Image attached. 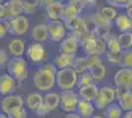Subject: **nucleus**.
Listing matches in <instances>:
<instances>
[{
    "label": "nucleus",
    "instance_id": "nucleus-1",
    "mask_svg": "<svg viewBox=\"0 0 132 118\" xmlns=\"http://www.w3.org/2000/svg\"><path fill=\"white\" fill-rule=\"evenodd\" d=\"M57 68L53 63H45L39 68L34 75V85L36 89L42 92H48L55 85Z\"/></svg>",
    "mask_w": 132,
    "mask_h": 118
},
{
    "label": "nucleus",
    "instance_id": "nucleus-2",
    "mask_svg": "<svg viewBox=\"0 0 132 118\" xmlns=\"http://www.w3.org/2000/svg\"><path fill=\"white\" fill-rule=\"evenodd\" d=\"M8 74L18 82H23L28 78V63L22 56H14L7 65Z\"/></svg>",
    "mask_w": 132,
    "mask_h": 118
},
{
    "label": "nucleus",
    "instance_id": "nucleus-3",
    "mask_svg": "<svg viewBox=\"0 0 132 118\" xmlns=\"http://www.w3.org/2000/svg\"><path fill=\"white\" fill-rule=\"evenodd\" d=\"M77 80L78 74L73 70V68H64L57 70L55 84L60 90H73V88L77 86Z\"/></svg>",
    "mask_w": 132,
    "mask_h": 118
},
{
    "label": "nucleus",
    "instance_id": "nucleus-4",
    "mask_svg": "<svg viewBox=\"0 0 132 118\" xmlns=\"http://www.w3.org/2000/svg\"><path fill=\"white\" fill-rule=\"evenodd\" d=\"M86 8L82 0H68L66 5H64V11L62 15L61 21L65 25V28L69 26V24L81 14L83 10Z\"/></svg>",
    "mask_w": 132,
    "mask_h": 118
},
{
    "label": "nucleus",
    "instance_id": "nucleus-5",
    "mask_svg": "<svg viewBox=\"0 0 132 118\" xmlns=\"http://www.w3.org/2000/svg\"><path fill=\"white\" fill-rule=\"evenodd\" d=\"M27 58L35 65H42L47 59V52L42 42L33 41L27 48Z\"/></svg>",
    "mask_w": 132,
    "mask_h": 118
},
{
    "label": "nucleus",
    "instance_id": "nucleus-6",
    "mask_svg": "<svg viewBox=\"0 0 132 118\" xmlns=\"http://www.w3.org/2000/svg\"><path fill=\"white\" fill-rule=\"evenodd\" d=\"M59 106V94L56 93H46L43 96V102L35 112L39 117L46 116L50 111L55 110Z\"/></svg>",
    "mask_w": 132,
    "mask_h": 118
},
{
    "label": "nucleus",
    "instance_id": "nucleus-7",
    "mask_svg": "<svg viewBox=\"0 0 132 118\" xmlns=\"http://www.w3.org/2000/svg\"><path fill=\"white\" fill-rule=\"evenodd\" d=\"M79 101L80 96L76 92L72 90H61L59 94V106L64 112H75Z\"/></svg>",
    "mask_w": 132,
    "mask_h": 118
},
{
    "label": "nucleus",
    "instance_id": "nucleus-8",
    "mask_svg": "<svg viewBox=\"0 0 132 118\" xmlns=\"http://www.w3.org/2000/svg\"><path fill=\"white\" fill-rule=\"evenodd\" d=\"M9 30L8 34L13 35H23L27 33L30 29V21L26 16H17L8 20Z\"/></svg>",
    "mask_w": 132,
    "mask_h": 118
},
{
    "label": "nucleus",
    "instance_id": "nucleus-9",
    "mask_svg": "<svg viewBox=\"0 0 132 118\" xmlns=\"http://www.w3.org/2000/svg\"><path fill=\"white\" fill-rule=\"evenodd\" d=\"M46 25L48 39L53 40L55 42H60L62 39L66 37V28L62 21H52L48 20Z\"/></svg>",
    "mask_w": 132,
    "mask_h": 118
},
{
    "label": "nucleus",
    "instance_id": "nucleus-10",
    "mask_svg": "<svg viewBox=\"0 0 132 118\" xmlns=\"http://www.w3.org/2000/svg\"><path fill=\"white\" fill-rule=\"evenodd\" d=\"M23 105H24L23 97L19 95H15V94L5 96L1 101V108H2L3 113H5V114H8L9 112H11L17 108L23 107Z\"/></svg>",
    "mask_w": 132,
    "mask_h": 118
},
{
    "label": "nucleus",
    "instance_id": "nucleus-11",
    "mask_svg": "<svg viewBox=\"0 0 132 118\" xmlns=\"http://www.w3.org/2000/svg\"><path fill=\"white\" fill-rule=\"evenodd\" d=\"M113 82L116 88L130 89L132 83V69L122 67L117 70L113 77Z\"/></svg>",
    "mask_w": 132,
    "mask_h": 118
},
{
    "label": "nucleus",
    "instance_id": "nucleus-12",
    "mask_svg": "<svg viewBox=\"0 0 132 118\" xmlns=\"http://www.w3.org/2000/svg\"><path fill=\"white\" fill-rule=\"evenodd\" d=\"M116 99L120 108L124 111L132 110V90L130 89L116 88Z\"/></svg>",
    "mask_w": 132,
    "mask_h": 118
},
{
    "label": "nucleus",
    "instance_id": "nucleus-13",
    "mask_svg": "<svg viewBox=\"0 0 132 118\" xmlns=\"http://www.w3.org/2000/svg\"><path fill=\"white\" fill-rule=\"evenodd\" d=\"M80 45V40L74 34H68L60 41L59 52L67 54H75Z\"/></svg>",
    "mask_w": 132,
    "mask_h": 118
},
{
    "label": "nucleus",
    "instance_id": "nucleus-14",
    "mask_svg": "<svg viewBox=\"0 0 132 118\" xmlns=\"http://www.w3.org/2000/svg\"><path fill=\"white\" fill-rule=\"evenodd\" d=\"M4 16L3 19L10 20L12 18L20 16L23 13L22 0H8L4 4Z\"/></svg>",
    "mask_w": 132,
    "mask_h": 118
},
{
    "label": "nucleus",
    "instance_id": "nucleus-15",
    "mask_svg": "<svg viewBox=\"0 0 132 118\" xmlns=\"http://www.w3.org/2000/svg\"><path fill=\"white\" fill-rule=\"evenodd\" d=\"M67 29L70 30L71 31V34H74L75 37H77L78 39H79V40L90 31L88 28L87 23L85 22V20L83 18L80 17V16L75 18L69 24V26L67 27Z\"/></svg>",
    "mask_w": 132,
    "mask_h": 118
},
{
    "label": "nucleus",
    "instance_id": "nucleus-16",
    "mask_svg": "<svg viewBox=\"0 0 132 118\" xmlns=\"http://www.w3.org/2000/svg\"><path fill=\"white\" fill-rule=\"evenodd\" d=\"M16 82L9 74H2L0 76V95L5 96L14 94L17 88Z\"/></svg>",
    "mask_w": 132,
    "mask_h": 118
},
{
    "label": "nucleus",
    "instance_id": "nucleus-17",
    "mask_svg": "<svg viewBox=\"0 0 132 118\" xmlns=\"http://www.w3.org/2000/svg\"><path fill=\"white\" fill-rule=\"evenodd\" d=\"M45 9H46V15L50 20H52V21L60 20L61 21L63 11H64V4H62V2L55 0L53 2L47 4Z\"/></svg>",
    "mask_w": 132,
    "mask_h": 118
},
{
    "label": "nucleus",
    "instance_id": "nucleus-18",
    "mask_svg": "<svg viewBox=\"0 0 132 118\" xmlns=\"http://www.w3.org/2000/svg\"><path fill=\"white\" fill-rule=\"evenodd\" d=\"M97 43V35L93 31H89L87 34L80 39V44L87 54H94Z\"/></svg>",
    "mask_w": 132,
    "mask_h": 118
},
{
    "label": "nucleus",
    "instance_id": "nucleus-19",
    "mask_svg": "<svg viewBox=\"0 0 132 118\" xmlns=\"http://www.w3.org/2000/svg\"><path fill=\"white\" fill-rule=\"evenodd\" d=\"M95 106L92 101H88L80 98L77 104L76 113L81 118H91L95 113Z\"/></svg>",
    "mask_w": 132,
    "mask_h": 118
},
{
    "label": "nucleus",
    "instance_id": "nucleus-20",
    "mask_svg": "<svg viewBox=\"0 0 132 118\" xmlns=\"http://www.w3.org/2000/svg\"><path fill=\"white\" fill-rule=\"evenodd\" d=\"M100 88L96 84H90L88 86H84L81 88H78V96L80 98L88 101H93L94 98L97 96L99 93Z\"/></svg>",
    "mask_w": 132,
    "mask_h": 118
},
{
    "label": "nucleus",
    "instance_id": "nucleus-21",
    "mask_svg": "<svg viewBox=\"0 0 132 118\" xmlns=\"http://www.w3.org/2000/svg\"><path fill=\"white\" fill-rule=\"evenodd\" d=\"M75 54H67V53H59L57 56L54 58L53 64L57 68V70L59 69H64V68H72L74 61H75Z\"/></svg>",
    "mask_w": 132,
    "mask_h": 118
},
{
    "label": "nucleus",
    "instance_id": "nucleus-22",
    "mask_svg": "<svg viewBox=\"0 0 132 118\" xmlns=\"http://www.w3.org/2000/svg\"><path fill=\"white\" fill-rule=\"evenodd\" d=\"M31 39L37 42H44L48 39V33L45 24H38L35 26L31 33Z\"/></svg>",
    "mask_w": 132,
    "mask_h": 118
},
{
    "label": "nucleus",
    "instance_id": "nucleus-23",
    "mask_svg": "<svg viewBox=\"0 0 132 118\" xmlns=\"http://www.w3.org/2000/svg\"><path fill=\"white\" fill-rule=\"evenodd\" d=\"M114 23L117 30L120 33H126V32L132 31V20L127 15H124V14L117 15L114 19Z\"/></svg>",
    "mask_w": 132,
    "mask_h": 118
},
{
    "label": "nucleus",
    "instance_id": "nucleus-24",
    "mask_svg": "<svg viewBox=\"0 0 132 118\" xmlns=\"http://www.w3.org/2000/svg\"><path fill=\"white\" fill-rule=\"evenodd\" d=\"M8 49L13 56H22L25 52V41L21 39H14L10 41Z\"/></svg>",
    "mask_w": 132,
    "mask_h": 118
},
{
    "label": "nucleus",
    "instance_id": "nucleus-25",
    "mask_svg": "<svg viewBox=\"0 0 132 118\" xmlns=\"http://www.w3.org/2000/svg\"><path fill=\"white\" fill-rule=\"evenodd\" d=\"M43 102V96L39 93H31L26 97V105L29 109L35 111Z\"/></svg>",
    "mask_w": 132,
    "mask_h": 118
},
{
    "label": "nucleus",
    "instance_id": "nucleus-26",
    "mask_svg": "<svg viewBox=\"0 0 132 118\" xmlns=\"http://www.w3.org/2000/svg\"><path fill=\"white\" fill-rule=\"evenodd\" d=\"M104 118H121L122 109L117 102H112L104 109Z\"/></svg>",
    "mask_w": 132,
    "mask_h": 118
},
{
    "label": "nucleus",
    "instance_id": "nucleus-27",
    "mask_svg": "<svg viewBox=\"0 0 132 118\" xmlns=\"http://www.w3.org/2000/svg\"><path fill=\"white\" fill-rule=\"evenodd\" d=\"M89 72L92 75L94 81L95 80L96 81H102L106 76V67H105L104 63H100V64H97L92 68H90Z\"/></svg>",
    "mask_w": 132,
    "mask_h": 118
},
{
    "label": "nucleus",
    "instance_id": "nucleus-28",
    "mask_svg": "<svg viewBox=\"0 0 132 118\" xmlns=\"http://www.w3.org/2000/svg\"><path fill=\"white\" fill-rule=\"evenodd\" d=\"M99 13L105 21L110 23H112V21H114L116 16L118 15L116 9L112 6H103L99 10Z\"/></svg>",
    "mask_w": 132,
    "mask_h": 118
},
{
    "label": "nucleus",
    "instance_id": "nucleus-29",
    "mask_svg": "<svg viewBox=\"0 0 132 118\" xmlns=\"http://www.w3.org/2000/svg\"><path fill=\"white\" fill-rule=\"evenodd\" d=\"M105 46L108 48V50L110 51H122L119 44V41H118V38L117 35L114 34H110L106 39H105Z\"/></svg>",
    "mask_w": 132,
    "mask_h": 118
},
{
    "label": "nucleus",
    "instance_id": "nucleus-30",
    "mask_svg": "<svg viewBox=\"0 0 132 118\" xmlns=\"http://www.w3.org/2000/svg\"><path fill=\"white\" fill-rule=\"evenodd\" d=\"M92 102H93L95 108H97V109H99V110H104L109 104H110L109 98L105 96V94H104L103 92H101L100 90H99V93H98L97 96L94 98V101H92Z\"/></svg>",
    "mask_w": 132,
    "mask_h": 118
},
{
    "label": "nucleus",
    "instance_id": "nucleus-31",
    "mask_svg": "<svg viewBox=\"0 0 132 118\" xmlns=\"http://www.w3.org/2000/svg\"><path fill=\"white\" fill-rule=\"evenodd\" d=\"M118 41L122 50L131 49L132 48V32H126V33H120L119 35H117Z\"/></svg>",
    "mask_w": 132,
    "mask_h": 118
},
{
    "label": "nucleus",
    "instance_id": "nucleus-32",
    "mask_svg": "<svg viewBox=\"0 0 132 118\" xmlns=\"http://www.w3.org/2000/svg\"><path fill=\"white\" fill-rule=\"evenodd\" d=\"M23 13L25 15H32L36 13L38 6L40 4V0H22Z\"/></svg>",
    "mask_w": 132,
    "mask_h": 118
},
{
    "label": "nucleus",
    "instance_id": "nucleus-33",
    "mask_svg": "<svg viewBox=\"0 0 132 118\" xmlns=\"http://www.w3.org/2000/svg\"><path fill=\"white\" fill-rule=\"evenodd\" d=\"M73 70L77 74H81L85 71H88L87 63H86V56H76L75 61L73 64Z\"/></svg>",
    "mask_w": 132,
    "mask_h": 118
},
{
    "label": "nucleus",
    "instance_id": "nucleus-34",
    "mask_svg": "<svg viewBox=\"0 0 132 118\" xmlns=\"http://www.w3.org/2000/svg\"><path fill=\"white\" fill-rule=\"evenodd\" d=\"M94 79L92 77L91 73L88 71H85L81 74H78V80H77V86L78 88H81L84 86H88L90 84H93Z\"/></svg>",
    "mask_w": 132,
    "mask_h": 118
},
{
    "label": "nucleus",
    "instance_id": "nucleus-35",
    "mask_svg": "<svg viewBox=\"0 0 132 118\" xmlns=\"http://www.w3.org/2000/svg\"><path fill=\"white\" fill-rule=\"evenodd\" d=\"M119 65H120L121 67L132 69V48L131 49L122 50Z\"/></svg>",
    "mask_w": 132,
    "mask_h": 118
},
{
    "label": "nucleus",
    "instance_id": "nucleus-36",
    "mask_svg": "<svg viewBox=\"0 0 132 118\" xmlns=\"http://www.w3.org/2000/svg\"><path fill=\"white\" fill-rule=\"evenodd\" d=\"M121 54H122V51H105V56H106L108 61L113 65H117L120 63Z\"/></svg>",
    "mask_w": 132,
    "mask_h": 118
},
{
    "label": "nucleus",
    "instance_id": "nucleus-37",
    "mask_svg": "<svg viewBox=\"0 0 132 118\" xmlns=\"http://www.w3.org/2000/svg\"><path fill=\"white\" fill-rule=\"evenodd\" d=\"M100 90L103 92L105 94V96L109 98L110 103L114 102L116 99V90L114 88L110 87V86H104V87H101Z\"/></svg>",
    "mask_w": 132,
    "mask_h": 118
},
{
    "label": "nucleus",
    "instance_id": "nucleus-38",
    "mask_svg": "<svg viewBox=\"0 0 132 118\" xmlns=\"http://www.w3.org/2000/svg\"><path fill=\"white\" fill-rule=\"evenodd\" d=\"M28 117V112L26 108L23 106L17 108L7 114V118H26Z\"/></svg>",
    "mask_w": 132,
    "mask_h": 118
},
{
    "label": "nucleus",
    "instance_id": "nucleus-39",
    "mask_svg": "<svg viewBox=\"0 0 132 118\" xmlns=\"http://www.w3.org/2000/svg\"><path fill=\"white\" fill-rule=\"evenodd\" d=\"M105 51H106V46H105V40L97 37V43H96V48H95V53L94 54L101 56V55L105 54Z\"/></svg>",
    "mask_w": 132,
    "mask_h": 118
},
{
    "label": "nucleus",
    "instance_id": "nucleus-40",
    "mask_svg": "<svg viewBox=\"0 0 132 118\" xmlns=\"http://www.w3.org/2000/svg\"><path fill=\"white\" fill-rule=\"evenodd\" d=\"M86 63H87V67H88L89 70L93 66L97 65V64H100V63H103V62L101 60V57L98 56V55H96V54H88L86 56Z\"/></svg>",
    "mask_w": 132,
    "mask_h": 118
},
{
    "label": "nucleus",
    "instance_id": "nucleus-41",
    "mask_svg": "<svg viewBox=\"0 0 132 118\" xmlns=\"http://www.w3.org/2000/svg\"><path fill=\"white\" fill-rule=\"evenodd\" d=\"M8 30H9L8 20L3 19V18L0 19V39L5 38V35L8 34Z\"/></svg>",
    "mask_w": 132,
    "mask_h": 118
},
{
    "label": "nucleus",
    "instance_id": "nucleus-42",
    "mask_svg": "<svg viewBox=\"0 0 132 118\" xmlns=\"http://www.w3.org/2000/svg\"><path fill=\"white\" fill-rule=\"evenodd\" d=\"M9 61L8 59V54L6 53V51L4 49L0 48V68L5 67L7 65V63Z\"/></svg>",
    "mask_w": 132,
    "mask_h": 118
},
{
    "label": "nucleus",
    "instance_id": "nucleus-43",
    "mask_svg": "<svg viewBox=\"0 0 132 118\" xmlns=\"http://www.w3.org/2000/svg\"><path fill=\"white\" fill-rule=\"evenodd\" d=\"M108 4L112 7H125L127 0H105Z\"/></svg>",
    "mask_w": 132,
    "mask_h": 118
},
{
    "label": "nucleus",
    "instance_id": "nucleus-44",
    "mask_svg": "<svg viewBox=\"0 0 132 118\" xmlns=\"http://www.w3.org/2000/svg\"><path fill=\"white\" fill-rule=\"evenodd\" d=\"M86 7H94L97 4L98 0H82Z\"/></svg>",
    "mask_w": 132,
    "mask_h": 118
},
{
    "label": "nucleus",
    "instance_id": "nucleus-45",
    "mask_svg": "<svg viewBox=\"0 0 132 118\" xmlns=\"http://www.w3.org/2000/svg\"><path fill=\"white\" fill-rule=\"evenodd\" d=\"M64 118H81V117H80L76 112H71V113H69L68 115H66Z\"/></svg>",
    "mask_w": 132,
    "mask_h": 118
},
{
    "label": "nucleus",
    "instance_id": "nucleus-46",
    "mask_svg": "<svg viewBox=\"0 0 132 118\" xmlns=\"http://www.w3.org/2000/svg\"><path fill=\"white\" fill-rule=\"evenodd\" d=\"M4 16V6L2 3H0V19H2Z\"/></svg>",
    "mask_w": 132,
    "mask_h": 118
},
{
    "label": "nucleus",
    "instance_id": "nucleus-47",
    "mask_svg": "<svg viewBox=\"0 0 132 118\" xmlns=\"http://www.w3.org/2000/svg\"><path fill=\"white\" fill-rule=\"evenodd\" d=\"M121 118H132V110L126 111V113L123 116H121Z\"/></svg>",
    "mask_w": 132,
    "mask_h": 118
},
{
    "label": "nucleus",
    "instance_id": "nucleus-48",
    "mask_svg": "<svg viewBox=\"0 0 132 118\" xmlns=\"http://www.w3.org/2000/svg\"><path fill=\"white\" fill-rule=\"evenodd\" d=\"M126 12H127L126 15L132 20V7H130V8H128V9H126Z\"/></svg>",
    "mask_w": 132,
    "mask_h": 118
},
{
    "label": "nucleus",
    "instance_id": "nucleus-49",
    "mask_svg": "<svg viewBox=\"0 0 132 118\" xmlns=\"http://www.w3.org/2000/svg\"><path fill=\"white\" fill-rule=\"evenodd\" d=\"M130 7H132V0H127L124 8H125V9H128V8H130Z\"/></svg>",
    "mask_w": 132,
    "mask_h": 118
},
{
    "label": "nucleus",
    "instance_id": "nucleus-50",
    "mask_svg": "<svg viewBox=\"0 0 132 118\" xmlns=\"http://www.w3.org/2000/svg\"><path fill=\"white\" fill-rule=\"evenodd\" d=\"M55 0H40V3H43V4H45V6L47 5V4H50L51 2H53Z\"/></svg>",
    "mask_w": 132,
    "mask_h": 118
},
{
    "label": "nucleus",
    "instance_id": "nucleus-51",
    "mask_svg": "<svg viewBox=\"0 0 132 118\" xmlns=\"http://www.w3.org/2000/svg\"><path fill=\"white\" fill-rule=\"evenodd\" d=\"M0 118H7V116H6V114H5V113L0 112Z\"/></svg>",
    "mask_w": 132,
    "mask_h": 118
},
{
    "label": "nucleus",
    "instance_id": "nucleus-52",
    "mask_svg": "<svg viewBox=\"0 0 132 118\" xmlns=\"http://www.w3.org/2000/svg\"><path fill=\"white\" fill-rule=\"evenodd\" d=\"M91 118H104V117H103V116H101V115H95V114H94Z\"/></svg>",
    "mask_w": 132,
    "mask_h": 118
},
{
    "label": "nucleus",
    "instance_id": "nucleus-53",
    "mask_svg": "<svg viewBox=\"0 0 132 118\" xmlns=\"http://www.w3.org/2000/svg\"><path fill=\"white\" fill-rule=\"evenodd\" d=\"M4 2V0H0V3H3Z\"/></svg>",
    "mask_w": 132,
    "mask_h": 118
},
{
    "label": "nucleus",
    "instance_id": "nucleus-54",
    "mask_svg": "<svg viewBox=\"0 0 132 118\" xmlns=\"http://www.w3.org/2000/svg\"><path fill=\"white\" fill-rule=\"evenodd\" d=\"M130 90H132V83H131V86H130Z\"/></svg>",
    "mask_w": 132,
    "mask_h": 118
},
{
    "label": "nucleus",
    "instance_id": "nucleus-55",
    "mask_svg": "<svg viewBox=\"0 0 132 118\" xmlns=\"http://www.w3.org/2000/svg\"><path fill=\"white\" fill-rule=\"evenodd\" d=\"M26 118H30V117H26Z\"/></svg>",
    "mask_w": 132,
    "mask_h": 118
},
{
    "label": "nucleus",
    "instance_id": "nucleus-56",
    "mask_svg": "<svg viewBox=\"0 0 132 118\" xmlns=\"http://www.w3.org/2000/svg\"><path fill=\"white\" fill-rule=\"evenodd\" d=\"M65 1H68V0H65Z\"/></svg>",
    "mask_w": 132,
    "mask_h": 118
}]
</instances>
